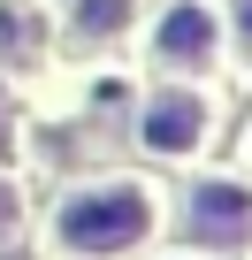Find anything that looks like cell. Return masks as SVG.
I'll return each instance as SVG.
<instances>
[{
  "label": "cell",
  "mask_w": 252,
  "mask_h": 260,
  "mask_svg": "<svg viewBox=\"0 0 252 260\" xmlns=\"http://www.w3.org/2000/svg\"><path fill=\"white\" fill-rule=\"evenodd\" d=\"M8 222H16V191L0 184V230H8Z\"/></svg>",
  "instance_id": "obj_7"
},
{
  "label": "cell",
  "mask_w": 252,
  "mask_h": 260,
  "mask_svg": "<svg viewBox=\"0 0 252 260\" xmlns=\"http://www.w3.org/2000/svg\"><path fill=\"white\" fill-rule=\"evenodd\" d=\"M146 230H153V207L138 184H107V191H84L61 207V245H77V252H122Z\"/></svg>",
  "instance_id": "obj_1"
},
{
  "label": "cell",
  "mask_w": 252,
  "mask_h": 260,
  "mask_svg": "<svg viewBox=\"0 0 252 260\" xmlns=\"http://www.w3.org/2000/svg\"><path fill=\"white\" fill-rule=\"evenodd\" d=\"M199 138H206V100H199V92H161V100L146 107V146L184 153V146H199Z\"/></svg>",
  "instance_id": "obj_3"
},
{
  "label": "cell",
  "mask_w": 252,
  "mask_h": 260,
  "mask_svg": "<svg viewBox=\"0 0 252 260\" xmlns=\"http://www.w3.org/2000/svg\"><path fill=\"white\" fill-rule=\"evenodd\" d=\"M244 222H252V199H244L237 184H199V191H191V230H199V237L229 245V237H244Z\"/></svg>",
  "instance_id": "obj_4"
},
{
  "label": "cell",
  "mask_w": 252,
  "mask_h": 260,
  "mask_svg": "<svg viewBox=\"0 0 252 260\" xmlns=\"http://www.w3.org/2000/svg\"><path fill=\"white\" fill-rule=\"evenodd\" d=\"M214 46H222V23H214L206 0H176V8L161 16L153 54H161L168 69H206V61H214Z\"/></svg>",
  "instance_id": "obj_2"
},
{
  "label": "cell",
  "mask_w": 252,
  "mask_h": 260,
  "mask_svg": "<svg viewBox=\"0 0 252 260\" xmlns=\"http://www.w3.org/2000/svg\"><path fill=\"white\" fill-rule=\"evenodd\" d=\"M237 31H244V46H252V0H237Z\"/></svg>",
  "instance_id": "obj_8"
},
{
  "label": "cell",
  "mask_w": 252,
  "mask_h": 260,
  "mask_svg": "<svg viewBox=\"0 0 252 260\" xmlns=\"http://www.w3.org/2000/svg\"><path fill=\"white\" fill-rule=\"evenodd\" d=\"M122 23H130V0H77V39H84V46L115 39Z\"/></svg>",
  "instance_id": "obj_5"
},
{
  "label": "cell",
  "mask_w": 252,
  "mask_h": 260,
  "mask_svg": "<svg viewBox=\"0 0 252 260\" xmlns=\"http://www.w3.org/2000/svg\"><path fill=\"white\" fill-rule=\"evenodd\" d=\"M39 54V23L23 8H0V61H31Z\"/></svg>",
  "instance_id": "obj_6"
}]
</instances>
